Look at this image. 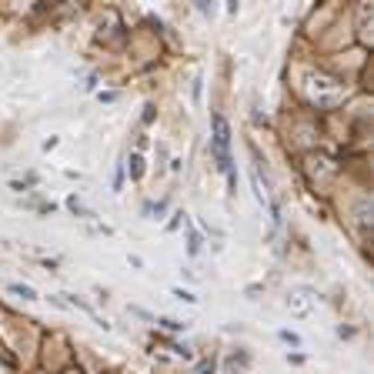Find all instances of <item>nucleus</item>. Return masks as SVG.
<instances>
[{
	"instance_id": "9",
	"label": "nucleus",
	"mask_w": 374,
	"mask_h": 374,
	"mask_svg": "<svg viewBox=\"0 0 374 374\" xmlns=\"http://www.w3.org/2000/svg\"><path fill=\"white\" fill-rule=\"evenodd\" d=\"M281 341H287V344H301V338H297V334H291V331H281Z\"/></svg>"
},
{
	"instance_id": "7",
	"label": "nucleus",
	"mask_w": 374,
	"mask_h": 374,
	"mask_svg": "<svg viewBox=\"0 0 374 374\" xmlns=\"http://www.w3.org/2000/svg\"><path fill=\"white\" fill-rule=\"evenodd\" d=\"M131 164H134V167H131V174H134V177H141V174H144V167H141V154H134V157H131Z\"/></svg>"
},
{
	"instance_id": "5",
	"label": "nucleus",
	"mask_w": 374,
	"mask_h": 374,
	"mask_svg": "<svg viewBox=\"0 0 374 374\" xmlns=\"http://www.w3.org/2000/svg\"><path fill=\"white\" fill-rule=\"evenodd\" d=\"M157 324H161V328H167V331H184V328H187V324H181V321H174V318H161Z\"/></svg>"
},
{
	"instance_id": "2",
	"label": "nucleus",
	"mask_w": 374,
	"mask_h": 374,
	"mask_svg": "<svg viewBox=\"0 0 374 374\" xmlns=\"http://www.w3.org/2000/svg\"><path fill=\"white\" fill-rule=\"evenodd\" d=\"M304 297H308V291H294V294L287 297V308L294 311V314H311V308H314V304H311V301H304Z\"/></svg>"
},
{
	"instance_id": "4",
	"label": "nucleus",
	"mask_w": 374,
	"mask_h": 374,
	"mask_svg": "<svg viewBox=\"0 0 374 374\" xmlns=\"http://www.w3.org/2000/svg\"><path fill=\"white\" fill-rule=\"evenodd\" d=\"M7 291H10V294H20L23 301H37V291H33V287H27V284H10Z\"/></svg>"
},
{
	"instance_id": "6",
	"label": "nucleus",
	"mask_w": 374,
	"mask_h": 374,
	"mask_svg": "<svg viewBox=\"0 0 374 374\" xmlns=\"http://www.w3.org/2000/svg\"><path fill=\"white\" fill-rule=\"evenodd\" d=\"M174 297L177 301H187V304H197V297L190 294V291H184V287H174Z\"/></svg>"
},
{
	"instance_id": "1",
	"label": "nucleus",
	"mask_w": 374,
	"mask_h": 374,
	"mask_svg": "<svg viewBox=\"0 0 374 374\" xmlns=\"http://www.w3.org/2000/svg\"><path fill=\"white\" fill-rule=\"evenodd\" d=\"M227 144H231V127L227 121L214 114V157H217V167L224 174H231V154H227Z\"/></svg>"
},
{
	"instance_id": "8",
	"label": "nucleus",
	"mask_w": 374,
	"mask_h": 374,
	"mask_svg": "<svg viewBox=\"0 0 374 374\" xmlns=\"http://www.w3.org/2000/svg\"><path fill=\"white\" fill-rule=\"evenodd\" d=\"M121 184H124V161L117 164V174H114V190H121Z\"/></svg>"
},
{
	"instance_id": "3",
	"label": "nucleus",
	"mask_w": 374,
	"mask_h": 374,
	"mask_svg": "<svg viewBox=\"0 0 374 374\" xmlns=\"http://www.w3.org/2000/svg\"><path fill=\"white\" fill-rule=\"evenodd\" d=\"M187 254H190V257H197V254H200V234L194 231V224H190V220H187Z\"/></svg>"
}]
</instances>
